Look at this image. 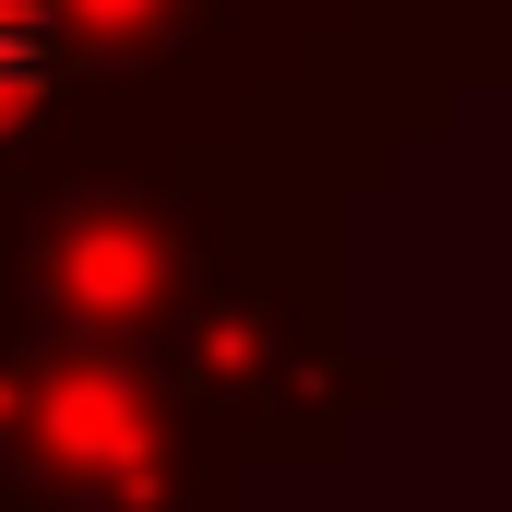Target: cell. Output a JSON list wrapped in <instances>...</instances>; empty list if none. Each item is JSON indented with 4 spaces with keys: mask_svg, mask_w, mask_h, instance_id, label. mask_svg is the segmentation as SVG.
Listing matches in <instances>:
<instances>
[{
    "mask_svg": "<svg viewBox=\"0 0 512 512\" xmlns=\"http://www.w3.org/2000/svg\"><path fill=\"white\" fill-rule=\"evenodd\" d=\"M36 96H48V12L0 0V120H24Z\"/></svg>",
    "mask_w": 512,
    "mask_h": 512,
    "instance_id": "cell-1",
    "label": "cell"
}]
</instances>
